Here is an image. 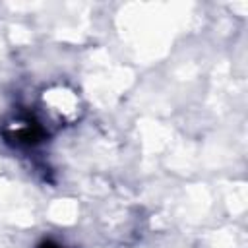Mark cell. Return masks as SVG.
I'll use <instances>...</instances> for the list:
<instances>
[{
  "label": "cell",
  "instance_id": "cell-1",
  "mask_svg": "<svg viewBox=\"0 0 248 248\" xmlns=\"http://www.w3.org/2000/svg\"><path fill=\"white\" fill-rule=\"evenodd\" d=\"M39 110L48 126L66 128L83 114L81 95L68 83H52L39 93Z\"/></svg>",
  "mask_w": 248,
  "mask_h": 248
}]
</instances>
